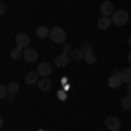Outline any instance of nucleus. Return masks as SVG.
I'll return each mask as SVG.
<instances>
[{
	"mask_svg": "<svg viewBox=\"0 0 131 131\" xmlns=\"http://www.w3.org/2000/svg\"><path fill=\"white\" fill-rule=\"evenodd\" d=\"M128 21H129V12H128V10L119 9V10H115V12L112 14V23H114L115 26H126Z\"/></svg>",
	"mask_w": 131,
	"mask_h": 131,
	"instance_id": "1",
	"label": "nucleus"
},
{
	"mask_svg": "<svg viewBox=\"0 0 131 131\" xmlns=\"http://www.w3.org/2000/svg\"><path fill=\"white\" fill-rule=\"evenodd\" d=\"M49 39L54 44H65V40H67V31L63 30L61 26H54V28H51Z\"/></svg>",
	"mask_w": 131,
	"mask_h": 131,
	"instance_id": "2",
	"label": "nucleus"
},
{
	"mask_svg": "<svg viewBox=\"0 0 131 131\" xmlns=\"http://www.w3.org/2000/svg\"><path fill=\"white\" fill-rule=\"evenodd\" d=\"M105 126H107V129H110V131H119L122 124H121V121H119L115 115H110V117L105 119Z\"/></svg>",
	"mask_w": 131,
	"mask_h": 131,
	"instance_id": "3",
	"label": "nucleus"
},
{
	"mask_svg": "<svg viewBox=\"0 0 131 131\" xmlns=\"http://www.w3.org/2000/svg\"><path fill=\"white\" fill-rule=\"evenodd\" d=\"M70 54H65V52H61L58 54L56 58H54V67H58V68H65V67H68V63H70Z\"/></svg>",
	"mask_w": 131,
	"mask_h": 131,
	"instance_id": "4",
	"label": "nucleus"
},
{
	"mask_svg": "<svg viewBox=\"0 0 131 131\" xmlns=\"http://www.w3.org/2000/svg\"><path fill=\"white\" fill-rule=\"evenodd\" d=\"M100 12H101V16L112 18V14L115 12V10H114V4H112L110 0H105V2H101V5H100Z\"/></svg>",
	"mask_w": 131,
	"mask_h": 131,
	"instance_id": "5",
	"label": "nucleus"
},
{
	"mask_svg": "<svg viewBox=\"0 0 131 131\" xmlns=\"http://www.w3.org/2000/svg\"><path fill=\"white\" fill-rule=\"evenodd\" d=\"M14 40H16V46H18V47H21V49L30 47V37H28L26 33H18Z\"/></svg>",
	"mask_w": 131,
	"mask_h": 131,
	"instance_id": "6",
	"label": "nucleus"
},
{
	"mask_svg": "<svg viewBox=\"0 0 131 131\" xmlns=\"http://www.w3.org/2000/svg\"><path fill=\"white\" fill-rule=\"evenodd\" d=\"M37 72H39V75H40V77H49L51 73H52V65L47 63V61H44V63L39 65Z\"/></svg>",
	"mask_w": 131,
	"mask_h": 131,
	"instance_id": "7",
	"label": "nucleus"
},
{
	"mask_svg": "<svg viewBox=\"0 0 131 131\" xmlns=\"http://www.w3.org/2000/svg\"><path fill=\"white\" fill-rule=\"evenodd\" d=\"M37 51L31 49V47H26V49H23V58L26 63H33V61H37Z\"/></svg>",
	"mask_w": 131,
	"mask_h": 131,
	"instance_id": "8",
	"label": "nucleus"
},
{
	"mask_svg": "<svg viewBox=\"0 0 131 131\" xmlns=\"http://www.w3.org/2000/svg\"><path fill=\"white\" fill-rule=\"evenodd\" d=\"M108 88H110V89H117V88H119V86H121L122 84V81H121V75H117V73H112L110 77H108Z\"/></svg>",
	"mask_w": 131,
	"mask_h": 131,
	"instance_id": "9",
	"label": "nucleus"
},
{
	"mask_svg": "<svg viewBox=\"0 0 131 131\" xmlns=\"http://www.w3.org/2000/svg\"><path fill=\"white\" fill-rule=\"evenodd\" d=\"M39 77H40V75H39V72L35 70V72H28V73H26V75H25V82H26V84H39V81H40V79H39Z\"/></svg>",
	"mask_w": 131,
	"mask_h": 131,
	"instance_id": "10",
	"label": "nucleus"
},
{
	"mask_svg": "<svg viewBox=\"0 0 131 131\" xmlns=\"http://www.w3.org/2000/svg\"><path fill=\"white\" fill-rule=\"evenodd\" d=\"M110 25H114L112 23V18H107V16H101L100 19H98V28L100 30H107Z\"/></svg>",
	"mask_w": 131,
	"mask_h": 131,
	"instance_id": "11",
	"label": "nucleus"
},
{
	"mask_svg": "<svg viewBox=\"0 0 131 131\" xmlns=\"http://www.w3.org/2000/svg\"><path fill=\"white\" fill-rule=\"evenodd\" d=\"M70 58H72L73 61H82L84 58H86V52H84L81 47H79V49H73V51L70 52Z\"/></svg>",
	"mask_w": 131,
	"mask_h": 131,
	"instance_id": "12",
	"label": "nucleus"
},
{
	"mask_svg": "<svg viewBox=\"0 0 131 131\" xmlns=\"http://www.w3.org/2000/svg\"><path fill=\"white\" fill-rule=\"evenodd\" d=\"M51 33V28H47V26H39L37 30H35V35L39 37V39H47Z\"/></svg>",
	"mask_w": 131,
	"mask_h": 131,
	"instance_id": "13",
	"label": "nucleus"
},
{
	"mask_svg": "<svg viewBox=\"0 0 131 131\" xmlns=\"http://www.w3.org/2000/svg\"><path fill=\"white\" fill-rule=\"evenodd\" d=\"M51 88H52V82H51L47 77H42L40 81H39V89H42V91H49Z\"/></svg>",
	"mask_w": 131,
	"mask_h": 131,
	"instance_id": "14",
	"label": "nucleus"
},
{
	"mask_svg": "<svg viewBox=\"0 0 131 131\" xmlns=\"http://www.w3.org/2000/svg\"><path fill=\"white\" fill-rule=\"evenodd\" d=\"M121 81L124 82V84H129L131 82V67H128V68H124V70L121 72Z\"/></svg>",
	"mask_w": 131,
	"mask_h": 131,
	"instance_id": "15",
	"label": "nucleus"
},
{
	"mask_svg": "<svg viewBox=\"0 0 131 131\" xmlns=\"http://www.w3.org/2000/svg\"><path fill=\"white\" fill-rule=\"evenodd\" d=\"M19 58H23V49L16 46L14 49H10V60H19Z\"/></svg>",
	"mask_w": 131,
	"mask_h": 131,
	"instance_id": "16",
	"label": "nucleus"
},
{
	"mask_svg": "<svg viewBox=\"0 0 131 131\" xmlns=\"http://www.w3.org/2000/svg\"><path fill=\"white\" fill-rule=\"evenodd\" d=\"M121 107H122V110H131V96L129 94L121 100Z\"/></svg>",
	"mask_w": 131,
	"mask_h": 131,
	"instance_id": "17",
	"label": "nucleus"
},
{
	"mask_svg": "<svg viewBox=\"0 0 131 131\" xmlns=\"http://www.w3.org/2000/svg\"><path fill=\"white\" fill-rule=\"evenodd\" d=\"M7 88H9L10 94H16V93L19 91V84H18V82H14V81H10L9 84H7Z\"/></svg>",
	"mask_w": 131,
	"mask_h": 131,
	"instance_id": "18",
	"label": "nucleus"
},
{
	"mask_svg": "<svg viewBox=\"0 0 131 131\" xmlns=\"http://www.w3.org/2000/svg\"><path fill=\"white\" fill-rule=\"evenodd\" d=\"M84 61H86L88 65H94V63H96V54H94V52H88L86 58H84Z\"/></svg>",
	"mask_w": 131,
	"mask_h": 131,
	"instance_id": "19",
	"label": "nucleus"
},
{
	"mask_svg": "<svg viewBox=\"0 0 131 131\" xmlns=\"http://www.w3.org/2000/svg\"><path fill=\"white\" fill-rule=\"evenodd\" d=\"M9 88H7V86H0V96H2V98H4V100H7V98H9Z\"/></svg>",
	"mask_w": 131,
	"mask_h": 131,
	"instance_id": "20",
	"label": "nucleus"
},
{
	"mask_svg": "<svg viewBox=\"0 0 131 131\" xmlns=\"http://www.w3.org/2000/svg\"><path fill=\"white\" fill-rule=\"evenodd\" d=\"M81 49L84 51L86 54H88V52H93V47H91L89 42H82V44H81Z\"/></svg>",
	"mask_w": 131,
	"mask_h": 131,
	"instance_id": "21",
	"label": "nucleus"
},
{
	"mask_svg": "<svg viewBox=\"0 0 131 131\" xmlns=\"http://www.w3.org/2000/svg\"><path fill=\"white\" fill-rule=\"evenodd\" d=\"M72 51H73V49H72L70 44H63V52H65V54H70Z\"/></svg>",
	"mask_w": 131,
	"mask_h": 131,
	"instance_id": "22",
	"label": "nucleus"
},
{
	"mask_svg": "<svg viewBox=\"0 0 131 131\" xmlns=\"http://www.w3.org/2000/svg\"><path fill=\"white\" fill-rule=\"evenodd\" d=\"M58 98H60L61 101L67 100V93H65V91H60V93H58Z\"/></svg>",
	"mask_w": 131,
	"mask_h": 131,
	"instance_id": "23",
	"label": "nucleus"
},
{
	"mask_svg": "<svg viewBox=\"0 0 131 131\" xmlns=\"http://www.w3.org/2000/svg\"><path fill=\"white\" fill-rule=\"evenodd\" d=\"M5 10H7V5H5V4H2V5H0V12H2V14H5Z\"/></svg>",
	"mask_w": 131,
	"mask_h": 131,
	"instance_id": "24",
	"label": "nucleus"
},
{
	"mask_svg": "<svg viewBox=\"0 0 131 131\" xmlns=\"http://www.w3.org/2000/svg\"><path fill=\"white\" fill-rule=\"evenodd\" d=\"M126 93H128V94H129V96H131V82H129V84H128V89H126Z\"/></svg>",
	"mask_w": 131,
	"mask_h": 131,
	"instance_id": "25",
	"label": "nucleus"
},
{
	"mask_svg": "<svg viewBox=\"0 0 131 131\" xmlns=\"http://www.w3.org/2000/svg\"><path fill=\"white\" fill-rule=\"evenodd\" d=\"M128 61H129V63H131V51H129V52H128Z\"/></svg>",
	"mask_w": 131,
	"mask_h": 131,
	"instance_id": "26",
	"label": "nucleus"
},
{
	"mask_svg": "<svg viewBox=\"0 0 131 131\" xmlns=\"http://www.w3.org/2000/svg\"><path fill=\"white\" fill-rule=\"evenodd\" d=\"M128 44H129V47H131V35H129V39H128Z\"/></svg>",
	"mask_w": 131,
	"mask_h": 131,
	"instance_id": "27",
	"label": "nucleus"
},
{
	"mask_svg": "<svg viewBox=\"0 0 131 131\" xmlns=\"http://www.w3.org/2000/svg\"><path fill=\"white\" fill-rule=\"evenodd\" d=\"M39 131H44V129H39Z\"/></svg>",
	"mask_w": 131,
	"mask_h": 131,
	"instance_id": "28",
	"label": "nucleus"
}]
</instances>
